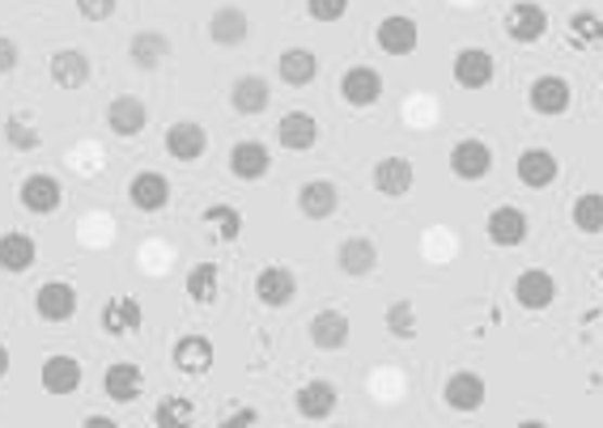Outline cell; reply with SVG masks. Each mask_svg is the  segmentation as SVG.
I'll return each mask as SVG.
<instances>
[{
  "instance_id": "cell-1",
  "label": "cell",
  "mask_w": 603,
  "mask_h": 428,
  "mask_svg": "<svg viewBox=\"0 0 603 428\" xmlns=\"http://www.w3.org/2000/svg\"><path fill=\"white\" fill-rule=\"evenodd\" d=\"M531 234V217L518 208V204H498L489 217H485V238L493 242L498 250H514L523 246Z\"/></svg>"
},
{
  "instance_id": "cell-2",
  "label": "cell",
  "mask_w": 603,
  "mask_h": 428,
  "mask_svg": "<svg viewBox=\"0 0 603 428\" xmlns=\"http://www.w3.org/2000/svg\"><path fill=\"white\" fill-rule=\"evenodd\" d=\"M17 204H22L30 217H51V212L64 208V183H60L55 174H48V170L26 174L22 187H17Z\"/></svg>"
},
{
  "instance_id": "cell-3",
  "label": "cell",
  "mask_w": 603,
  "mask_h": 428,
  "mask_svg": "<svg viewBox=\"0 0 603 428\" xmlns=\"http://www.w3.org/2000/svg\"><path fill=\"white\" fill-rule=\"evenodd\" d=\"M447 166H451V174L459 183H480L493 170V148L480 141V137H463V141H454Z\"/></svg>"
},
{
  "instance_id": "cell-4",
  "label": "cell",
  "mask_w": 603,
  "mask_h": 428,
  "mask_svg": "<svg viewBox=\"0 0 603 428\" xmlns=\"http://www.w3.org/2000/svg\"><path fill=\"white\" fill-rule=\"evenodd\" d=\"M505 35L514 39V43H540L544 35H549V9L544 4H536V0H514L510 9H505Z\"/></svg>"
},
{
  "instance_id": "cell-5",
  "label": "cell",
  "mask_w": 603,
  "mask_h": 428,
  "mask_svg": "<svg viewBox=\"0 0 603 428\" xmlns=\"http://www.w3.org/2000/svg\"><path fill=\"white\" fill-rule=\"evenodd\" d=\"M170 361H175V369H179V374H188V378H204V374L213 369V361H217V343L201 332L179 335V339H175V348H170Z\"/></svg>"
},
{
  "instance_id": "cell-6",
  "label": "cell",
  "mask_w": 603,
  "mask_h": 428,
  "mask_svg": "<svg viewBox=\"0 0 603 428\" xmlns=\"http://www.w3.org/2000/svg\"><path fill=\"white\" fill-rule=\"evenodd\" d=\"M485 399H489V381L480 378V374H472V369H459V374H451V378L442 381V403L451 412L472 416V412L485 407Z\"/></svg>"
},
{
  "instance_id": "cell-7",
  "label": "cell",
  "mask_w": 603,
  "mask_h": 428,
  "mask_svg": "<svg viewBox=\"0 0 603 428\" xmlns=\"http://www.w3.org/2000/svg\"><path fill=\"white\" fill-rule=\"evenodd\" d=\"M451 77L459 90H489L493 77H498V64H493V55L485 48H463L454 55Z\"/></svg>"
},
{
  "instance_id": "cell-8",
  "label": "cell",
  "mask_w": 603,
  "mask_h": 428,
  "mask_svg": "<svg viewBox=\"0 0 603 428\" xmlns=\"http://www.w3.org/2000/svg\"><path fill=\"white\" fill-rule=\"evenodd\" d=\"M99 323L111 339H128V335H137L141 327H145V306H141L137 297L119 293V297H111V301L102 306Z\"/></svg>"
},
{
  "instance_id": "cell-9",
  "label": "cell",
  "mask_w": 603,
  "mask_h": 428,
  "mask_svg": "<svg viewBox=\"0 0 603 428\" xmlns=\"http://www.w3.org/2000/svg\"><path fill=\"white\" fill-rule=\"evenodd\" d=\"M294 407H298L302 420H328V416H336V407H341V390H336V381L310 378L298 386Z\"/></svg>"
},
{
  "instance_id": "cell-10",
  "label": "cell",
  "mask_w": 603,
  "mask_h": 428,
  "mask_svg": "<svg viewBox=\"0 0 603 428\" xmlns=\"http://www.w3.org/2000/svg\"><path fill=\"white\" fill-rule=\"evenodd\" d=\"M556 276L553 272H544V268H527V272H518L514 276V301L523 306V310H531V314H540V310H549L556 301Z\"/></svg>"
},
{
  "instance_id": "cell-11",
  "label": "cell",
  "mask_w": 603,
  "mask_h": 428,
  "mask_svg": "<svg viewBox=\"0 0 603 428\" xmlns=\"http://www.w3.org/2000/svg\"><path fill=\"white\" fill-rule=\"evenodd\" d=\"M102 394H106L111 403H119V407L137 403V399L145 394V369H141L137 361H115V365L102 374Z\"/></svg>"
},
{
  "instance_id": "cell-12",
  "label": "cell",
  "mask_w": 603,
  "mask_h": 428,
  "mask_svg": "<svg viewBox=\"0 0 603 428\" xmlns=\"http://www.w3.org/2000/svg\"><path fill=\"white\" fill-rule=\"evenodd\" d=\"M374 43H379V51H387V55H412V51L421 48V30H416L412 17L387 13V17L374 26Z\"/></svg>"
},
{
  "instance_id": "cell-13",
  "label": "cell",
  "mask_w": 603,
  "mask_h": 428,
  "mask_svg": "<svg viewBox=\"0 0 603 428\" xmlns=\"http://www.w3.org/2000/svg\"><path fill=\"white\" fill-rule=\"evenodd\" d=\"M527 102H531V111L536 115H565L569 111V102H574V86L565 81V77H556V73H544V77H536L531 81V90H527Z\"/></svg>"
},
{
  "instance_id": "cell-14",
  "label": "cell",
  "mask_w": 603,
  "mask_h": 428,
  "mask_svg": "<svg viewBox=\"0 0 603 428\" xmlns=\"http://www.w3.org/2000/svg\"><path fill=\"white\" fill-rule=\"evenodd\" d=\"M514 174H518V183H523L527 191H544V187H553L556 183L561 161L553 157V148H523V153H518Z\"/></svg>"
},
{
  "instance_id": "cell-15",
  "label": "cell",
  "mask_w": 603,
  "mask_h": 428,
  "mask_svg": "<svg viewBox=\"0 0 603 428\" xmlns=\"http://www.w3.org/2000/svg\"><path fill=\"white\" fill-rule=\"evenodd\" d=\"M255 297H259V306H268V310H285V306L298 297V276H294L290 268L272 263V268H264V272L255 276Z\"/></svg>"
},
{
  "instance_id": "cell-16",
  "label": "cell",
  "mask_w": 603,
  "mask_h": 428,
  "mask_svg": "<svg viewBox=\"0 0 603 428\" xmlns=\"http://www.w3.org/2000/svg\"><path fill=\"white\" fill-rule=\"evenodd\" d=\"M341 98H345L349 106H357V111L374 106V102L383 98V73L370 68V64H352V68H345V77H341Z\"/></svg>"
},
{
  "instance_id": "cell-17",
  "label": "cell",
  "mask_w": 603,
  "mask_h": 428,
  "mask_svg": "<svg viewBox=\"0 0 603 428\" xmlns=\"http://www.w3.org/2000/svg\"><path fill=\"white\" fill-rule=\"evenodd\" d=\"M39 381H43L48 394H77L81 381H86V369H81L77 356H68V352H51L48 361H43V369H39Z\"/></svg>"
},
{
  "instance_id": "cell-18",
  "label": "cell",
  "mask_w": 603,
  "mask_h": 428,
  "mask_svg": "<svg viewBox=\"0 0 603 428\" xmlns=\"http://www.w3.org/2000/svg\"><path fill=\"white\" fill-rule=\"evenodd\" d=\"M247 35H252V17H247V9H239V4H221V9L208 17V39H213L217 48H243Z\"/></svg>"
},
{
  "instance_id": "cell-19",
  "label": "cell",
  "mask_w": 603,
  "mask_h": 428,
  "mask_svg": "<svg viewBox=\"0 0 603 428\" xmlns=\"http://www.w3.org/2000/svg\"><path fill=\"white\" fill-rule=\"evenodd\" d=\"M306 335H310V343H315L319 352H341V348L349 343L352 323L345 310H319V314L310 319Z\"/></svg>"
},
{
  "instance_id": "cell-20",
  "label": "cell",
  "mask_w": 603,
  "mask_h": 428,
  "mask_svg": "<svg viewBox=\"0 0 603 428\" xmlns=\"http://www.w3.org/2000/svg\"><path fill=\"white\" fill-rule=\"evenodd\" d=\"M35 314H39L43 323H68V319L77 314V288L68 285V281H48V285H39V293H35Z\"/></svg>"
},
{
  "instance_id": "cell-21",
  "label": "cell",
  "mask_w": 603,
  "mask_h": 428,
  "mask_svg": "<svg viewBox=\"0 0 603 428\" xmlns=\"http://www.w3.org/2000/svg\"><path fill=\"white\" fill-rule=\"evenodd\" d=\"M145 124H150V106H145L141 98L124 94V98H115V102L106 106V128H111L119 141L141 137V132H145Z\"/></svg>"
},
{
  "instance_id": "cell-22",
  "label": "cell",
  "mask_w": 603,
  "mask_h": 428,
  "mask_svg": "<svg viewBox=\"0 0 603 428\" xmlns=\"http://www.w3.org/2000/svg\"><path fill=\"white\" fill-rule=\"evenodd\" d=\"M166 153H170L175 161L192 166V161H201L204 153H208V132H204L196 119H179V124H170V132H166Z\"/></svg>"
},
{
  "instance_id": "cell-23",
  "label": "cell",
  "mask_w": 603,
  "mask_h": 428,
  "mask_svg": "<svg viewBox=\"0 0 603 428\" xmlns=\"http://www.w3.org/2000/svg\"><path fill=\"white\" fill-rule=\"evenodd\" d=\"M48 77L60 90H81L90 81V55L81 48H60L51 51L48 60Z\"/></svg>"
},
{
  "instance_id": "cell-24",
  "label": "cell",
  "mask_w": 603,
  "mask_h": 428,
  "mask_svg": "<svg viewBox=\"0 0 603 428\" xmlns=\"http://www.w3.org/2000/svg\"><path fill=\"white\" fill-rule=\"evenodd\" d=\"M336 208H341V187L336 183L310 179V183L298 187V212L306 221H328V217H336Z\"/></svg>"
},
{
  "instance_id": "cell-25",
  "label": "cell",
  "mask_w": 603,
  "mask_h": 428,
  "mask_svg": "<svg viewBox=\"0 0 603 428\" xmlns=\"http://www.w3.org/2000/svg\"><path fill=\"white\" fill-rule=\"evenodd\" d=\"M128 199H132V208L137 212H162L166 204H170V179L166 174H157V170H141V174H132V183H128Z\"/></svg>"
},
{
  "instance_id": "cell-26",
  "label": "cell",
  "mask_w": 603,
  "mask_h": 428,
  "mask_svg": "<svg viewBox=\"0 0 603 428\" xmlns=\"http://www.w3.org/2000/svg\"><path fill=\"white\" fill-rule=\"evenodd\" d=\"M277 141H281V148H290V153H310L319 144L315 115L310 111H285L281 124H277Z\"/></svg>"
},
{
  "instance_id": "cell-27",
  "label": "cell",
  "mask_w": 603,
  "mask_h": 428,
  "mask_svg": "<svg viewBox=\"0 0 603 428\" xmlns=\"http://www.w3.org/2000/svg\"><path fill=\"white\" fill-rule=\"evenodd\" d=\"M35 263H39V246H35L30 234H22V230L0 234V272H9V276H26Z\"/></svg>"
},
{
  "instance_id": "cell-28",
  "label": "cell",
  "mask_w": 603,
  "mask_h": 428,
  "mask_svg": "<svg viewBox=\"0 0 603 428\" xmlns=\"http://www.w3.org/2000/svg\"><path fill=\"white\" fill-rule=\"evenodd\" d=\"M268 170H272V153H268V144L239 141L234 148H230V174H234V179H243V183H259Z\"/></svg>"
},
{
  "instance_id": "cell-29",
  "label": "cell",
  "mask_w": 603,
  "mask_h": 428,
  "mask_svg": "<svg viewBox=\"0 0 603 428\" xmlns=\"http://www.w3.org/2000/svg\"><path fill=\"white\" fill-rule=\"evenodd\" d=\"M374 191L379 195H387V199H400V195H408L412 191V183H416V170H412V161L408 157H383L379 166H374Z\"/></svg>"
},
{
  "instance_id": "cell-30",
  "label": "cell",
  "mask_w": 603,
  "mask_h": 428,
  "mask_svg": "<svg viewBox=\"0 0 603 428\" xmlns=\"http://www.w3.org/2000/svg\"><path fill=\"white\" fill-rule=\"evenodd\" d=\"M336 268L345 272V276H352V281H361V276H370L374 268H379V246L370 238H345L341 246H336Z\"/></svg>"
},
{
  "instance_id": "cell-31",
  "label": "cell",
  "mask_w": 603,
  "mask_h": 428,
  "mask_svg": "<svg viewBox=\"0 0 603 428\" xmlns=\"http://www.w3.org/2000/svg\"><path fill=\"white\" fill-rule=\"evenodd\" d=\"M277 77H281L285 86H294V90L310 86V81L319 77V55L310 48H285L277 55Z\"/></svg>"
},
{
  "instance_id": "cell-32",
  "label": "cell",
  "mask_w": 603,
  "mask_h": 428,
  "mask_svg": "<svg viewBox=\"0 0 603 428\" xmlns=\"http://www.w3.org/2000/svg\"><path fill=\"white\" fill-rule=\"evenodd\" d=\"M268 102H272V90H268V77H239L234 86H230V106L239 111V115H264L268 111Z\"/></svg>"
},
{
  "instance_id": "cell-33",
  "label": "cell",
  "mask_w": 603,
  "mask_h": 428,
  "mask_svg": "<svg viewBox=\"0 0 603 428\" xmlns=\"http://www.w3.org/2000/svg\"><path fill=\"white\" fill-rule=\"evenodd\" d=\"M166 55H170V39L157 35V30H141V35H132V43H128L132 68H145V73H150V68H162Z\"/></svg>"
},
{
  "instance_id": "cell-34",
  "label": "cell",
  "mask_w": 603,
  "mask_h": 428,
  "mask_svg": "<svg viewBox=\"0 0 603 428\" xmlns=\"http://www.w3.org/2000/svg\"><path fill=\"white\" fill-rule=\"evenodd\" d=\"M4 144H9L13 153H35V148L43 144V132H39L35 115H26V111H13V115L4 119Z\"/></svg>"
},
{
  "instance_id": "cell-35",
  "label": "cell",
  "mask_w": 603,
  "mask_h": 428,
  "mask_svg": "<svg viewBox=\"0 0 603 428\" xmlns=\"http://www.w3.org/2000/svg\"><path fill=\"white\" fill-rule=\"evenodd\" d=\"M201 225H208L217 242H234L243 234V212L230 208V204H208L201 212Z\"/></svg>"
},
{
  "instance_id": "cell-36",
  "label": "cell",
  "mask_w": 603,
  "mask_h": 428,
  "mask_svg": "<svg viewBox=\"0 0 603 428\" xmlns=\"http://www.w3.org/2000/svg\"><path fill=\"white\" fill-rule=\"evenodd\" d=\"M153 425L157 428H192L196 425V403L183 399V394H166V399L153 407Z\"/></svg>"
},
{
  "instance_id": "cell-37",
  "label": "cell",
  "mask_w": 603,
  "mask_h": 428,
  "mask_svg": "<svg viewBox=\"0 0 603 428\" xmlns=\"http://www.w3.org/2000/svg\"><path fill=\"white\" fill-rule=\"evenodd\" d=\"M569 43L578 51H591L603 43V17L595 9H578L569 13Z\"/></svg>"
},
{
  "instance_id": "cell-38",
  "label": "cell",
  "mask_w": 603,
  "mask_h": 428,
  "mask_svg": "<svg viewBox=\"0 0 603 428\" xmlns=\"http://www.w3.org/2000/svg\"><path fill=\"white\" fill-rule=\"evenodd\" d=\"M574 230L587 238L603 234V191H582L574 199Z\"/></svg>"
},
{
  "instance_id": "cell-39",
  "label": "cell",
  "mask_w": 603,
  "mask_h": 428,
  "mask_svg": "<svg viewBox=\"0 0 603 428\" xmlns=\"http://www.w3.org/2000/svg\"><path fill=\"white\" fill-rule=\"evenodd\" d=\"M188 297L196 301V306H213L217 301V293H221V272H217V263H196L192 272H188Z\"/></svg>"
},
{
  "instance_id": "cell-40",
  "label": "cell",
  "mask_w": 603,
  "mask_h": 428,
  "mask_svg": "<svg viewBox=\"0 0 603 428\" xmlns=\"http://www.w3.org/2000/svg\"><path fill=\"white\" fill-rule=\"evenodd\" d=\"M383 327L392 339H416V306L412 301H392L383 314Z\"/></svg>"
},
{
  "instance_id": "cell-41",
  "label": "cell",
  "mask_w": 603,
  "mask_h": 428,
  "mask_svg": "<svg viewBox=\"0 0 603 428\" xmlns=\"http://www.w3.org/2000/svg\"><path fill=\"white\" fill-rule=\"evenodd\" d=\"M306 13L315 22H341L349 13V0H306Z\"/></svg>"
},
{
  "instance_id": "cell-42",
  "label": "cell",
  "mask_w": 603,
  "mask_h": 428,
  "mask_svg": "<svg viewBox=\"0 0 603 428\" xmlns=\"http://www.w3.org/2000/svg\"><path fill=\"white\" fill-rule=\"evenodd\" d=\"M115 9H119V0H77V13L86 22H106V17H115Z\"/></svg>"
},
{
  "instance_id": "cell-43",
  "label": "cell",
  "mask_w": 603,
  "mask_h": 428,
  "mask_svg": "<svg viewBox=\"0 0 603 428\" xmlns=\"http://www.w3.org/2000/svg\"><path fill=\"white\" fill-rule=\"evenodd\" d=\"M17 64H22V48L9 35H0V77H9Z\"/></svg>"
},
{
  "instance_id": "cell-44",
  "label": "cell",
  "mask_w": 603,
  "mask_h": 428,
  "mask_svg": "<svg viewBox=\"0 0 603 428\" xmlns=\"http://www.w3.org/2000/svg\"><path fill=\"white\" fill-rule=\"evenodd\" d=\"M259 425V412L255 407H234L221 416V428H255Z\"/></svg>"
},
{
  "instance_id": "cell-45",
  "label": "cell",
  "mask_w": 603,
  "mask_h": 428,
  "mask_svg": "<svg viewBox=\"0 0 603 428\" xmlns=\"http://www.w3.org/2000/svg\"><path fill=\"white\" fill-rule=\"evenodd\" d=\"M86 428H115L111 416H86Z\"/></svg>"
},
{
  "instance_id": "cell-46",
  "label": "cell",
  "mask_w": 603,
  "mask_h": 428,
  "mask_svg": "<svg viewBox=\"0 0 603 428\" xmlns=\"http://www.w3.org/2000/svg\"><path fill=\"white\" fill-rule=\"evenodd\" d=\"M9 361H13V356H9V348L0 343V381H4V374H9Z\"/></svg>"
}]
</instances>
